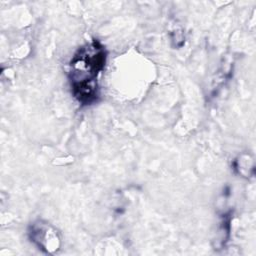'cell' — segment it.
<instances>
[{
	"mask_svg": "<svg viewBox=\"0 0 256 256\" xmlns=\"http://www.w3.org/2000/svg\"><path fill=\"white\" fill-rule=\"evenodd\" d=\"M28 236L30 241L46 254H54L61 248L60 232L46 221L33 222L28 228Z\"/></svg>",
	"mask_w": 256,
	"mask_h": 256,
	"instance_id": "7a4b0ae2",
	"label": "cell"
},
{
	"mask_svg": "<svg viewBox=\"0 0 256 256\" xmlns=\"http://www.w3.org/2000/svg\"><path fill=\"white\" fill-rule=\"evenodd\" d=\"M107 51L98 41L83 45L70 62L69 80L74 98L83 106L96 103L100 97L97 77L105 68Z\"/></svg>",
	"mask_w": 256,
	"mask_h": 256,
	"instance_id": "6da1fadb",
	"label": "cell"
}]
</instances>
